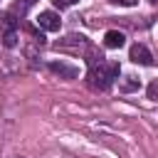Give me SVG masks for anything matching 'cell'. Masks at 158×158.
<instances>
[{
  "mask_svg": "<svg viewBox=\"0 0 158 158\" xmlns=\"http://www.w3.org/2000/svg\"><path fill=\"white\" fill-rule=\"evenodd\" d=\"M128 81H123V91H133V89H138V79L136 77H126Z\"/></svg>",
  "mask_w": 158,
  "mask_h": 158,
  "instance_id": "8",
  "label": "cell"
},
{
  "mask_svg": "<svg viewBox=\"0 0 158 158\" xmlns=\"http://www.w3.org/2000/svg\"><path fill=\"white\" fill-rule=\"evenodd\" d=\"M35 2H37V0H20V7H22V12H25L27 7H32Z\"/></svg>",
  "mask_w": 158,
  "mask_h": 158,
  "instance_id": "11",
  "label": "cell"
},
{
  "mask_svg": "<svg viewBox=\"0 0 158 158\" xmlns=\"http://www.w3.org/2000/svg\"><path fill=\"white\" fill-rule=\"evenodd\" d=\"M0 30H2V35L17 32V20H15L12 15H2V17H0Z\"/></svg>",
  "mask_w": 158,
  "mask_h": 158,
  "instance_id": "6",
  "label": "cell"
},
{
  "mask_svg": "<svg viewBox=\"0 0 158 158\" xmlns=\"http://www.w3.org/2000/svg\"><path fill=\"white\" fill-rule=\"evenodd\" d=\"M86 62H89V84L94 89H109L121 74V67L116 62H106L96 52H89Z\"/></svg>",
  "mask_w": 158,
  "mask_h": 158,
  "instance_id": "1",
  "label": "cell"
},
{
  "mask_svg": "<svg viewBox=\"0 0 158 158\" xmlns=\"http://www.w3.org/2000/svg\"><path fill=\"white\" fill-rule=\"evenodd\" d=\"M2 44H5V47H15V44H17V32H7V35H2Z\"/></svg>",
  "mask_w": 158,
  "mask_h": 158,
  "instance_id": "7",
  "label": "cell"
},
{
  "mask_svg": "<svg viewBox=\"0 0 158 158\" xmlns=\"http://www.w3.org/2000/svg\"><path fill=\"white\" fill-rule=\"evenodd\" d=\"M49 69H52L54 74L64 77V79H74V77L79 74V69H77V67H69V64H64V62H52V64H49Z\"/></svg>",
  "mask_w": 158,
  "mask_h": 158,
  "instance_id": "5",
  "label": "cell"
},
{
  "mask_svg": "<svg viewBox=\"0 0 158 158\" xmlns=\"http://www.w3.org/2000/svg\"><path fill=\"white\" fill-rule=\"evenodd\" d=\"M131 59L136 62V64H146V67H151L153 64V54L148 52V47L146 44H141V42H136V44H131Z\"/></svg>",
  "mask_w": 158,
  "mask_h": 158,
  "instance_id": "3",
  "label": "cell"
},
{
  "mask_svg": "<svg viewBox=\"0 0 158 158\" xmlns=\"http://www.w3.org/2000/svg\"><path fill=\"white\" fill-rule=\"evenodd\" d=\"M59 10H64V7H69V5H74V2H79V0H52Z\"/></svg>",
  "mask_w": 158,
  "mask_h": 158,
  "instance_id": "10",
  "label": "cell"
},
{
  "mask_svg": "<svg viewBox=\"0 0 158 158\" xmlns=\"http://www.w3.org/2000/svg\"><path fill=\"white\" fill-rule=\"evenodd\" d=\"M111 2H116V5H126V7H131V5H136L138 0H111Z\"/></svg>",
  "mask_w": 158,
  "mask_h": 158,
  "instance_id": "12",
  "label": "cell"
},
{
  "mask_svg": "<svg viewBox=\"0 0 158 158\" xmlns=\"http://www.w3.org/2000/svg\"><path fill=\"white\" fill-rule=\"evenodd\" d=\"M156 94H158V81H151V86H148V99L156 101Z\"/></svg>",
  "mask_w": 158,
  "mask_h": 158,
  "instance_id": "9",
  "label": "cell"
},
{
  "mask_svg": "<svg viewBox=\"0 0 158 158\" xmlns=\"http://www.w3.org/2000/svg\"><path fill=\"white\" fill-rule=\"evenodd\" d=\"M104 44H106L109 49H118V47L126 44V35L118 32V30H109V32L104 35Z\"/></svg>",
  "mask_w": 158,
  "mask_h": 158,
  "instance_id": "4",
  "label": "cell"
},
{
  "mask_svg": "<svg viewBox=\"0 0 158 158\" xmlns=\"http://www.w3.org/2000/svg\"><path fill=\"white\" fill-rule=\"evenodd\" d=\"M37 25H40L42 30H47V32H59V27H62V20H59V15H57V12H52V10H44V12H40V17H37Z\"/></svg>",
  "mask_w": 158,
  "mask_h": 158,
  "instance_id": "2",
  "label": "cell"
}]
</instances>
